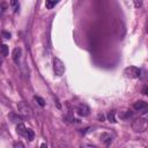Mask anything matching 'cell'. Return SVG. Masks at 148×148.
I'll return each mask as SVG.
<instances>
[{
	"label": "cell",
	"mask_w": 148,
	"mask_h": 148,
	"mask_svg": "<svg viewBox=\"0 0 148 148\" xmlns=\"http://www.w3.org/2000/svg\"><path fill=\"white\" fill-rule=\"evenodd\" d=\"M142 94H143V95H146V96H148V86H147V87H145V88L142 89Z\"/></svg>",
	"instance_id": "d6986e66"
},
{
	"label": "cell",
	"mask_w": 148,
	"mask_h": 148,
	"mask_svg": "<svg viewBox=\"0 0 148 148\" xmlns=\"http://www.w3.org/2000/svg\"><path fill=\"white\" fill-rule=\"evenodd\" d=\"M76 111H77V113H79L80 116L86 117V116H88V114H89V111H90V110H89L88 105H86V104H80V105L77 106Z\"/></svg>",
	"instance_id": "ba28073f"
},
{
	"label": "cell",
	"mask_w": 148,
	"mask_h": 148,
	"mask_svg": "<svg viewBox=\"0 0 148 148\" xmlns=\"http://www.w3.org/2000/svg\"><path fill=\"white\" fill-rule=\"evenodd\" d=\"M124 75L127 79H136L140 76V69L135 66H128L124 69Z\"/></svg>",
	"instance_id": "277c9868"
},
{
	"label": "cell",
	"mask_w": 148,
	"mask_h": 148,
	"mask_svg": "<svg viewBox=\"0 0 148 148\" xmlns=\"http://www.w3.org/2000/svg\"><path fill=\"white\" fill-rule=\"evenodd\" d=\"M99 138H101V141L104 142L105 145H110L111 141H112V135L110 133H106V132L105 133H102Z\"/></svg>",
	"instance_id": "9c48e42d"
},
{
	"label": "cell",
	"mask_w": 148,
	"mask_h": 148,
	"mask_svg": "<svg viewBox=\"0 0 148 148\" xmlns=\"http://www.w3.org/2000/svg\"><path fill=\"white\" fill-rule=\"evenodd\" d=\"M14 146H15V147H17V146H20V147H24V146H23V143H21V142H15V143H14Z\"/></svg>",
	"instance_id": "ffe728a7"
},
{
	"label": "cell",
	"mask_w": 148,
	"mask_h": 148,
	"mask_svg": "<svg viewBox=\"0 0 148 148\" xmlns=\"http://www.w3.org/2000/svg\"><path fill=\"white\" fill-rule=\"evenodd\" d=\"M59 1H60V0H46V1H45V7H46L47 9H52Z\"/></svg>",
	"instance_id": "30bf717a"
},
{
	"label": "cell",
	"mask_w": 148,
	"mask_h": 148,
	"mask_svg": "<svg viewBox=\"0 0 148 148\" xmlns=\"http://www.w3.org/2000/svg\"><path fill=\"white\" fill-rule=\"evenodd\" d=\"M17 2H18V0H10V6L17 8Z\"/></svg>",
	"instance_id": "ac0fdd59"
},
{
	"label": "cell",
	"mask_w": 148,
	"mask_h": 148,
	"mask_svg": "<svg viewBox=\"0 0 148 148\" xmlns=\"http://www.w3.org/2000/svg\"><path fill=\"white\" fill-rule=\"evenodd\" d=\"M133 108L135 111H138L140 114H145L148 112V104L143 101H136L134 104H133Z\"/></svg>",
	"instance_id": "8992f818"
},
{
	"label": "cell",
	"mask_w": 148,
	"mask_h": 148,
	"mask_svg": "<svg viewBox=\"0 0 148 148\" xmlns=\"http://www.w3.org/2000/svg\"><path fill=\"white\" fill-rule=\"evenodd\" d=\"M114 114H116V111L112 110L108 113V120L111 121V123H116V118H114Z\"/></svg>",
	"instance_id": "7c38bea8"
},
{
	"label": "cell",
	"mask_w": 148,
	"mask_h": 148,
	"mask_svg": "<svg viewBox=\"0 0 148 148\" xmlns=\"http://www.w3.org/2000/svg\"><path fill=\"white\" fill-rule=\"evenodd\" d=\"M1 34H2V37H3L5 39H9V38H10V34H9V32H7V31L3 30Z\"/></svg>",
	"instance_id": "e0dca14e"
},
{
	"label": "cell",
	"mask_w": 148,
	"mask_h": 148,
	"mask_svg": "<svg viewBox=\"0 0 148 148\" xmlns=\"http://www.w3.org/2000/svg\"><path fill=\"white\" fill-rule=\"evenodd\" d=\"M16 133H17L18 135L25 138V139L29 140V141H32V140L35 139V133H34V131H32L31 128L25 127L24 124H22V123H18V124H17V126H16Z\"/></svg>",
	"instance_id": "7a4b0ae2"
},
{
	"label": "cell",
	"mask_w": 148,
	"mask_h": 148,
	"mask_svg": "<svg viewBox=\"0 0 148 148\" xmlns=\"http://www.w3.org/2000/svg\"><path fill=\"white\" fill-rule=\"evenodd\" d=\"M34 98H35V101H36L40 106H44V105H45V101H44L42 97H39V96H35Z\"/></svg>",
	"instance_id": "5bb4252c"
},
{
	"label": "cell",
	"mask_w": 148,
	"mask_h": 148,
	"mask_svg": "<svg viewBox=\"0 0 148 148\" xmlns=\"http://www.w3.org/2000/svg\"><path fill=\"white\" fill-rule=\"evenodd\" d=\"M21 54H22V50L21 47H15L12 52V58L14 60L15 64H18L20 62V59H21Z\"/></svg>",
	"instance_id": "52a82bcc"
},
{
	"label": "cell",
	"mask_w": 148,
	"mask_h": 148,
	"mask_svg": "<svg viewBox=\"0 0 148 148\" xmlns=\"http://www.w3.org/2000/svg\"><path fill=\"white\" fill-rule=\"evenodd\" d=\"M18 113L21 114L22 118H31L32 117V109L24 102H20L17 105Z\"/></svg>",
	"instance_id": "3957f363"
},
{
	"label": "cell",
	"mask_w": 148,
	"mask_h": 148,
	"mask_svg": "<svg viewBox=\"0 0 148 148\" xmlns=\"http://www.w3.org/2000/svg\"><path fill=\"white\" fill-rule=\"evenodd\" d=\"M145 30H146V32H148V18H147V21H146V25H145Z\"/></svg>",
	"instance_id": "44dd1931"
},
{
	"label": "cell",
	"mask_w": 148,
	"mask_h": 148,
	"mask_svg": "<svg viewBox=\"0 0 148 148\" xmlns=\"http://www.w3.org/2000/svg\"><path fill=\"white\" fill-rule=\"evenodd\" d=\"M8 54V46L6 45V44H3L2 46H1V56L2 57H6Z\"/></svg>",
	"instance_id": "4fadbf2b"
},
{
	"label": "cell",
	"mask_w": 148,
	"mask_h": 148,
	"mask_svg": "<svg viewBox=\"0 0 148 148\" xmlns=\"http://www.w3.org/2000/svg\"><path fill=\"white\" fill-rule=\"evenodd\" d=\"M133 1V3H134V7L135 8H141L142 7V0H132Z\"/></svg>",
	"instance_id": "2e32d148"
},
{
	"label": "cell",
	"mask_w": 148,
	"mask_h": 148,
	"mask_svg": "<svg viewBox=\"0 0 148 148\" xmlns=\"http://www.w3.org/2000/svg\"><path fill=\"white\" fill-rule=\"evenodd\" d=\"M148 128V119L139 117L132 121V130L135 133H142Z\"/></svg>",
	"instance_id": "6da1fadb"
},
{
	"label": "cell",
	"mask_w": 148,
	"mask_h": 148,
	"mask_svg": "<svg viewBox=\"0 0 148 148\" xmlns=\"http://www.w3.org/2000/svg\"><path fill=\"white\" fill-rule=\"evenodd\" d=\"M131 116H132V112H130V111H123V112L119 113L120 119H127V118H130Z\"/></svg>",
	"instance_id": "8fae6325"
},
{
	"label": "cell",
	"mask_w": 148,
	"mask_h": 148,
	"mask_svg": "<svg viewBox=\"0 0 148 148\" xmlns=\"http://www.w3.org/2000/svg\"><path fill=\"white\" fill-rule=\"evenodd\" d=\"M53 71L57 76H61L65 73V65L59 58L53 59Z\"/></svg>",
	"instance_id": "5b68a950"
},
{
	"label": "cell",
	"mask_w": 148,
	"mask_h": 148,
	"mask_svg": "<svg viewBox=\"0 0 148 148\" xmlns=\"http://www.w3.org/2000/svg\"><path fill=\"white\" fill-rule=\"evenodd\" d=\"M21 116V114H20ZM20 116H16V114H10V119H12V121L13 123H20L21 121V117Z\"/></svg>",
	"instance_id": "9a60e30c"
}]
</instances>
